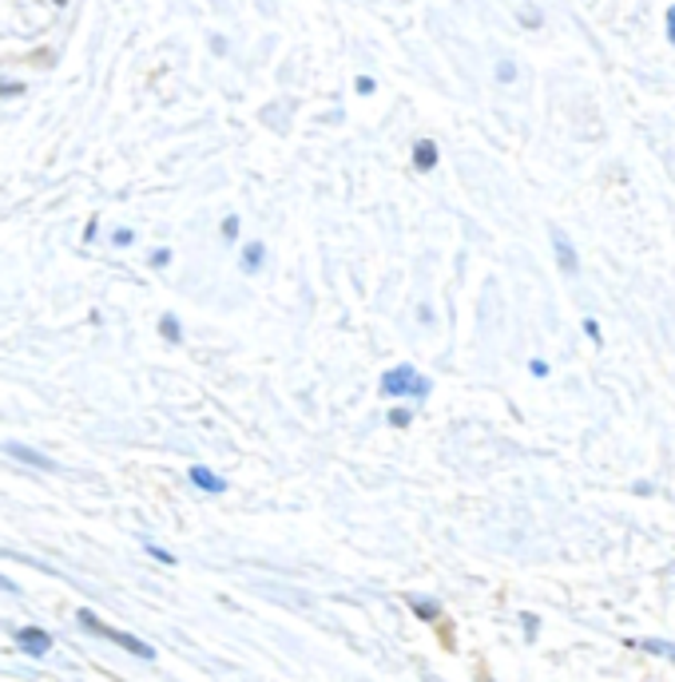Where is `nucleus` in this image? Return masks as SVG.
<instances>
[{"label": "nucleus", "instance_id": "14", "mask_svg": "<svg viewBox=\"0 0 675 682\" xmlns=\"http://www.w3.org/2000/svg\"><path fill=\"white\" fill-rule=\"evenodd\" d=\"M414 607H417V616H422V619H434V616H437L434 604H414Z\"/></svg>", "mask_w": 675, "mask_h": 682}, {"label": "nucleus", "instance_id": "2", "mask_svg": "<svg viewBox=\"0 0 675 682\" xmlns=\"http://www.w3.org/2000/svg\"><path fill=\"white\" fill-rule=\"evenodd\" d=\"M80 623L87 627V631H96V634H104V639H112V643H120L124 651H132V654H139V659H155V651L147 643H139V639H132V634H124V631H116V627H107V623H100L92 611H80Z\"/></svg>", "mask_w": 675, "mask_h": 682}, {"label": "nucleus", "instance_id": "18", "mask_svg": "<svg viewBox=\"0 0 675 682\" xmlns=\"http://www.w3.org/2000/svg\"><path fill=\"white\" fill-rule=\"evenodd\" d=\"M584 334H589L592 342H600V326H596V322H592V317H589V322H584Z\"/></svg>", "mask_w": 675, "mask_h": 682}, {"label": "nucleus", "instance_id": "16", "mask_svg": "<svg viewBox=\"0 0 675 682\" xmlns=\"http://www.w3.org/2000/svg\"><path fill=\"white\" fill-rule=\"evenodd\" d=\"M357 92H362V96H370V92H374V80L362 76V80H357Z\"/></svg>", "mask_w": 675, "mask_h": 682}, {"label": "nucleus", "instance_id": "20", "mask_svg": "<svg viewBox=\"0 0 675 682\" xmlns=\"http://www.w3.org/2000/svg\"><path fill=\"white\" fill-rule=\"evenodd\" d=\"M112 239H116V246H127V242H132L135 234H132V231H116V234H112Z\"/></svg>", "mask_w": 675, "mask_h": 682}, {"label": "nucleus", "instance_id": "13", "mask_svg": "<svg viewBox=\"0 0 675 682\" xmlns=\"http://www.w3.org/2000/svg\"><path fill=\"white\" fill-rule=\"evenodd\" d=\"M172 262V250H155L152 254V266H167Z\"/></svg>", "mask_w": 675, "mask_h": 682}, {"label": "nucleus", "instance_id": "5", "mask_svg": "<svg viewBox=\"0 0 675 682\" xmlns=\"http://www.w3.org/2000/svg\"><path fill=\"white\" fill-rule=\"evenodd\" d=\"M191 484H195V489H202V492H211V496L227 492V481H222V476H215L211 469H199V464L191 469Z\"/></svg>", "mask_w": 675, "mask_h": 682}, {"label": "nucleus", "instance_id": "21", "mask_svg": "<svg viewBox=\"0 0 675 682\" xmlns=\"http://www.w3.org/2000/svg\"><path fill=\"white\" fill-rule=\"evenodd\" d=\"M0 587H4V591H12V584H9V579H4V576H0Z\"/></svg>", "mask_w": 675, "mask_h": 682}, {"label": "nucleus", "instance_id": "22", "mask_svg": "<svg viewBox=\"0 0 675 682\" xmlns=\"http://www.w3.org/2000/svg\"><path fill=\"white\" fill-rule=\"evenodd\" d=\"M56 4H64V0H56Z\"/></svg>", "mask_w": 675, "mask_h": 682}, {"label": "nucleus", "instance_id": "8", "mask_svg": "<svg viewBox=\"0 0 675 682\" xmlns=\"http://www.w3.org/2000/svg\"><path fill=\"white\" fill-rule=\"evenodd\" d=\"M262 262H267V250H262V242H247V246H242V270H247V274H255Z\"/></svg>", "mask_w": 675, "mask_h": 682}, {"label": "nucleus", "instance_id": "1", "mask_svg": "<svg viewBox=\"0 0 675 682\" xmlns=\"http://www.w3.org/2000/svg\"><path fill=\"white\" fill-rule=\"evenodd\" d=\"M429 389H434V385L425 381L414 366H397L382 377V397H414V401H425Z\"/></svg>", "mask_w": 675, "mask_h": 682}, {"label": "nucleus", "instance_id": "6", "mask_svg": "<svg viewBox=\"0 0 675 682\" xmlns=\"http://www.w3.org/2000/svg\"><path fill=\"white\" fill-rule=\"evenodd\" d=\"M17 639H20V647H24L29 654H44V651L52 647L49 634H44V631H32V627H24V631H20Z\"/></svg>", "mask_w": 675, "mask_h": 682}, {"label": "nucleus", "instance_id": "17", "mask_svg": "<svg viewBox=\"0 0 675 682\" xmlns=\"http://www.w3.org/2000/svg\"><path fill=\"white\" fill-rule=\"evenodd\" d=\"M20 92H24L20 84H0V96H20Z\"/></svg>", "mask_w": 675, "mask_h": 682}, {"label": "nucleus", "instance_id": "15", "mask_svg": "<svg viewBox=\"0 0 675 682\" xmlns=\"http://www.w3.org/2000/svg\"><path fill=\"white\" fill-rule=\"evenodd\" d=\"M667 40H672V44H675V4H672V9H667Z\"/></svg>", "mask_w": 675, "mask_h": 682}, {"label": "nucleus", "instance_id": "4", "mask_svg": "<svg viewBox=\"0 0 675 682\" xmlns=\"http://www.w3.org/2000/svg\"><path fill=\"white\" fill-rule=\"evenodd\" d=\"M552 246H557V262H560V270H564L569 279H577L580 259H577V250H572V242L564 239V234H560V231H552Z\"/></svg>", "mask_w": 675, "mask_h": 682}, {"label": "nucleus", "instance_id": "9", "mask_svg": "<svg viewBox=\"0 0 675 682\" xmlns=\"http://www.w3.org/2000/svg\"><path fill=\"white\" fill-rule=\"evenodd\" d=\"M159 334H164L167 342H184V329H179V317H175V314H164V322H159Z\"/></svg>", "mask_w": 675, "mask_h": 682}, {"label": "nucleus", "instance_id": "11", "mask_svg": "<svg viewBox=\"0 0 675 682\" xmlns=\"http://www.w3.org/2000/svg\"><path fill=\"white\" fill-rule=\"evenodd\" d=\"M512 76H517V67H512L509 60H501V64H497V80H501V84H509Z\"/></svg>", "mask_w": 675, "mask_h": 682}, {"label": "nucleus", "instance_id": "3", "mask_svg": "<svg viewBox=\"0 0 675 682\" xmlns=\"http://www.w3.org/2000/svg\"><path fill=\"white\" fill-rule=\"evenodd\" d=\"M4 452H9V457H17V461L32 464V469L56 472V461H52V457H44V452L29 449V444H20V441H9V444H4Z\"/></svg>", "mask_w": 675, "mask_h": 682}, {"label": "nucleus", "instance_id": "12", "mask_svg": "<svg viewBox=\"0 0 675 682\" xmlns=\"http://www.w3.org/2000/svg\"><path fill=\"white\" fill-rule=\"evenodd\" d=\"M235 234H239V219H222V239H235Z\"/></svg>", "mask_w": 675, "mask_h": 682}, {"label": "nucleus", "instance_id": "7", "mask_svg": "<svg viewBox=\"0 0 675 682\" xmlns=\"http://www.w3.org/2000/svg\"><path fill=\"white\" fill-rule=\"evenodd\" d=\"M414 167L417 171H434L437 167V144L434 139H422V144L414 147Z\"/></svg>", "mask_w": 675, "mask_h": 682}, {"label": "nucleus", "instance_id": "19", "mask_svg": "<svg viewBox=\"0 0 675 682\" xmlns=\"http://www.w3.org/2000/svg\"><path fill=\"white\" fill-rule=\"evenodd\" d=\"M390 421H394V424H397V429H405V424H409V413H405V409H397V413H394V417H390Z\"/></svg>", "mask_w": 675, "mask_h": 682}, {"label": "nucleus", "instance_id": "10", "mask_svg": "<svg viewBox=\"0 0 675 682\" xmlns=\"http://www.w3.org/2000/svg\"><path fill=\"white\" fill-rule=\"evenodd\" d=\"M636 647H644V651H652V654H667V659H675V647L664 643V639H636Z\"/></svg>", "mask_w": 675, "mask_h": 682}]
</instances>
